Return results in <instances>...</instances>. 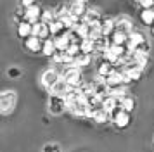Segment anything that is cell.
I'll return each mask as SVG.
<instances>
[{"instance_id":"30bf717a","label":"cell","mask_w":154,"mask_h":152,"mask_svg":"<svg viewBox=\"0 0 154 152\" xmlns=\"http://www.w3.org/2000/svg\"><path fill=\"white\" fill-rule=\"evenodd\" d=\"M69 12H71V16H75V17H85V14H87V9H85V5H83V2H75L73 0V4H71L69 7Z\"/></svg>"},{"instance_id":"4fadbf2b","label":"cell","mask_w":154,"mask_h":152,"mask_svg":"<svg viewBox=\"0 0 154 152\" xmlns=\"http://www.w3.org/2000/svg\"><path fill=\"white\" fill-rule=\"evenodd\" d=\"M116 33V19H106V23L102 24V35L111 38Z\"/></svg>"},{"instance_id":"3957f363","label":"cell","mask_w":154,"mask_h":152,"mask_svg":"<svg viewBox=\"0 0 154 152\" xmlns=\"http://www.w3.org/2000/svg\"><path fill=\"white\" fill-rule=\"evenodd\" d=\"M68 111H71L73 114H76V116H90V109H88V104H87V100H83L82 97L78 99L75 104H71V105H68L66 107Z\"/></svg>"},{"instance_id":"44dd1931","label":"cell","mask_w":154,"mask_h":152,"mask_svg":"<svg viewBox=\"0 0 154 152\" xmlns=\"http://www.w3.org/2000/svg\"><path fill=\"white\" fill-rule=\"evenodd\" d=\"M128 123H130V114H128V112H121V114L114 119V124H116L118 128H126Z\"/></svg>"},{"instance_id":"9a60e30c","label":"cell","mask_w":154,"mask_h":152,"mask_svg":"<svg viewBox=\"0 0 154 152\" xmlns=\"http://www.w3.org/2000/svg\"><path fill=\"white\" fill-rule=\"evenodd\" d=\"M42 41H40V38L38 36H29V38H26V47L31 50V52H38V50H42Z\"/></svg>"},{"instance_id":"2e32d148","label":"cell","mask_w":154,"mask_h":152,"mask_svg":"<svg viewBox=\"0 0 154 152\" xmlns=\"http://www.w3.org/2000/svg\"><path fill=\"white\" fill-rule=\"evenodd\" d=\"M90 116H92V119H95L97 123H104V121H107V119H111V117H109V112H107L104 107L90 112Z\"/></svg>"},{"instance_id":"6da1fadb","label":"cell","mask_w":154,"mask_h":152,"mask_svg":"<svg viewBox=\"0 0 154 152\" xmlns=\"http://www.w3.org/2000/svg\"><path fill=\"white\" fill-rule=\"evenodd\" d=\"M63 76L66 83L69 85V88H80L82 83V73L76 66H66V69L63 71Z\"/></svg>"},{"instance_id":"4dcf8cb0","label":"cell","mask_w":154,"mask_h":152,"mask_svg":"<svg viewBox=\"0 0 154 152\" xmlns=\"http://www.w3.org/2000/svg\"><path fill=\"white\" fill-rule=\"evenodd\" d=\"M75 2H83V0H75Z\"/></svg>"},{"instance_id":"9c48e42d","label":"cell","mask_w":154,"mask_h":152,"mask_svg":"<svg viewBox=\"0 0 154 152\" xmlns=\"http://www.w3.org/2000/svg\"><path fill=\"white\" fill-rule=\"evenodd\" d=\"M50 92H52V95H56V97H63V99H64V95H66V93L69 92V85L66 83V80H64V78H61V80H59V81H57L56 85H54V87L50 88Z\"/></svg>"},{"instance_id":"4316f807","label":"cell","mask_w":154,"mask_h":152,"mask_svg":"<svg viewBox=\"0 0 154 152\" xmlns=\"http://www.w3.org/2000/svg\"><path fill=\"white\" fill-rule=\"evenodd\" d=\"M139 4L144 9H152L154 7V0H139Z\"/></svg>"},{"instance_id":"ac0fdd59","label":"cell","mask_w":154,"mask_h":152,"mask_svg":"<svg viewBox=\"0 0 154 152\" xmlns=\"http://www.w3.org/2000/svg\"><path fill=\"white\" fill-rule=\"evenodd\" d=\"M85 23H88V24H100V14L97 12V11H87V14H85L83 17Z\"/></svg>"},{"instance_id":"52a82bcc","label":"cell","mask_w":154,"mask_h":152,"mask_svg":"<svg viewBox=\"0 0 154 152\" xmlns=\"http://www.w3.org/2000/svg\"><path fill=\"white\" fill-rule=\"evenodd\" d=\"M132 31H133V28H132V23H130L128 17H118V19H116V33L130 36Z\"/></svg>"},{"instance_id":"484cf974","label":"cell","mask_w":154,"mask_h":152,"mask_svg":"<svg viewBox=\"0 0 154 152\" xmlns=\"http://www.w3.org/2000/svg\"><path fill=\"white\" fill-rule=\"evenodd\" d=\"M43 152H61V149H59V145L56 144H49L43 147Z\"/></svg>"},{"instance_id":"8fae6325","label":"cell","mask_w":154,"mask_h":152,"mask_svg":"<svg viewBox=\"0 0 154 152\" xmlns=\"http://www.w3.org/2000/svg\"><path fill=\"white\" fill-rule=\"evenodd\" d=\"M118 102H119V105L123 107V111H125V112H130V111H133V107H135L133 97H130L128 93H125V95L118 97Z\"/></svg>"},{"instance_id":"7a4b0ae2","label":"cell","mask_w":154,"mask_h":152,"mask_svg":"<svg viewBox=\"0 0 154 152\" xmlns=\"http://www.w3.org/2000/svg\"><path fill=\"white\" fill-rule=\"evenodd\" d=\"M16 104V93L14 92H2L0 93V112H11Z\"/></svg>"},{"instance_id":"d6986e66","label":"cell","mask_w":154,"mask_h":152,"mask_svg":"<svg viewBox=\"0 0 154 152\" xmlns=\"http://www.w3.org/2000/svg\"><path fill=\"white\" fill-rule=\"evenodd\" d=\"M54 43H56L57 50H63V52H66V50L69 48V45H71L66 35H63V36H56V38H54Z\"/></svg>"},{"instance_id":"8992f818","label":"cell","mask_w":154,"mask_h":152,"mask_svg":"<svg viewBox=\"0 0 154 152\" xmlns=\"http://www.w3.org/2000/svg\"><path fill=\"white\" fill-rule=\"evenodd\" d=\"M40 16H42V11H40V7H36V5H31L24 11V21L31 23V24L40 23Z\"/></svg>"},{"instance_id":"f1b7e54d","label":"cell","mask_w":154,"mask_h":152,"mask_svg":"<svg viewBox=\"0 0 154 152\" xmlns=\"http://www.w3.org/2000/svg\"><path fill=\"white\" fill-rule=\"evenodd\" d=\"M9 73H11V74H12V76H17V74H19V71H17V69H11Z\"/></svg>"},{"instance_id":"603a6c76","label":"cell","mask_w":154,"mask_h":152,"mask_svg":"<svg viewBox=\"0 0 154 152\" xmlns=\"http://www.w3.org/2000/svg\"><path fill=\"white\" fill-rule=\"evenodd\" d=\"M140 17L146 24H154V9H144Z\"/></svg>"},{"instance_id":"e0dca14e","label":"cell","mask_w":154,"mask_h":152,"mask_svg":"<svg viewBox=\"0 0 154 152\" xmlns=\"http://www.w3.org/2000/svg\"><path fill=\"white\" fill-rule=\"evenodd\" d=\"M17 33H19V36H26V38H29V36H33V24L31 23H21L19 24V28H17Z\"/></svg>"},{"instance_id":"5bb4252c","label":"cell","mask_w":154,"mask_h":152,"mask_svg":"<svg viewBox=\"0 0 154 152\" xmlns=\"http://www.w3.org/2000/svg\"><path fill=\"white\" fill-rule=\"evenodd\" d=\"M42 52L45 55H52L57 52V47H56V43H54V38L50 40V38H47V40H43V45H42Z\"/></svg>"},{"instance_id":"ffe728a7","label":"cell","mask_w":154,"mask_h":152,"mask_svg":"<svg viewBox=\"0 0 154 152\" xmlns=\"http://www.w3.org/2000/svg\"><path fill=\"white\" fill-rule=\"evenodd\" d=\"M102 105H104V109L107 111V112H111L116 105H119V102H118V99H116L114 95H107L104 100H102Z\"/></svg>"},{"instance_id":"5b68a950","label":"cell","mask_w":154,"mask_h":152,"mask_svg":"<svg viewBox=\"0 0 154 152\" xmlns=\"http://www.w3.org/2000/svg\"><path fill=\"white\" fill-rule=\"evenodd\" d=\"M64 109H66V102H64L63 97H56L52 95L49 100V111L52 114H63Z\"/></svg>"},{"instance_id":"ba28073f","label":"cell","mask_w":154,"mask_h":152,"mask_svg":"<svg viewBox=\"0 0 154 152\" xmlns=\"http://www.w3.org/2000/svg\"><path fill=\"white\" fill-rule=\"evenodd\" d=\"M33 36H38L40 40H47V36H50V28L49 24H45V23H36V24H33Z\"/></svg>"},{"instance_id":"83f0119b","label":"cell","mask_w":154,"mask_h":152,"mask_svg":"<svg viewBox=\"0 0 154 152\" xmlns=\"http://www.w3.org/2000/svg\"><path fill=\"white\" fill-rule=\"evenodd\" d=\"M33 4H35V0H23V5L26 7V9H28V7H31Z\"/></svg>"},{"instance_id":"277c9868","label":"cell","mask_w":154,"mask_h":152,"mask_svg":"<svg viewBox=\"0 0 154 152\" xmlns=\"http://www.w3.org/2000/svg\"><path fill=\"white\" fill-rule=\"evenodd\" d=\"M59 80H61V76H59V73H57L56 69H47V71L42 74V85L45 87V88H49V90L52 88Z\"/></svg>"},{"instance_id":"cb8c5ba5","label":"cell","mask_w":154,"mask_h":152,"mask_svg":"<svg viewBox=\"0 0 154 152\" xmlns=\"http://www.w3.org/2000/svg\"><path fill=\"white\" fill-rule=\"evenodd\" d=\"M80 48H82V52H83V54H92V52H94V40L85 38V40L80 43Z\"/></svg>"},{"instance_id":"7c38bea8","label":"cell","mask_w":154,"mask_h":152,"mask_svg":"<svg viewBox=\"0 0 154 152\" xmlns=\"http://www.w3.org/2000/svg\"><path fill=\"white\" fill-rule=\"evenodd\" d=\"M114 71V66H112L111 62L107 61H102L100 64L97 66V74L100 76V78H106V76H109Z\"/></svg>"},{"instance_id":"d4e9b609","label":"cell","mask_w":154,"mask_h":152,"mask_svg":"<svg viewBox=\"0 0 154 152\" xmlns=\"http://www.w3.org/2000/svg\"><path fill=\"white\" fill-rule=\"evenodd\" d=\"M90 61H92V55L90 54H82L76 61H75V66H76V68H78V66H88Z\"/></svg>"},{"instance_id":"7402d4cb","label":"cell","mask_w":154,"mask_h":152,"mask_svg":"<svg viewBox=\"0 0 154 152\" xmlns=\"http://www.w3.org/2000/svg\"><path fill=\"white\" fill-rule=\"evenodd\" d=\"M149 50H151V45H149L147 40L139 43V45H135V48H133V52L135 54H140V55H149Z\"/></svg>"},{"instance_id":"f546056e","label":"cell","mask_w":154,"mask_h":152,"mask_svg":"<svg viewBox=\"0 0 154 152\" xmlns=\"http://www.w3.org/2000/svg\"><path fill=\"white\" fill-rule=\"evenodd\" d=\"M152 36H154V24H152Z\"/></svg>"}]
</instances>
